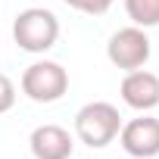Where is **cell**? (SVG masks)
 <instances>
[{"label":"cell","instance_id":"cell-6","mask_svg":"<svg viewBox=\"0 0 159 159\" xmlns=\"http://www.w3.org/2000/svg\"><path fill=\"white\" fill-rule=\"evenodd\" d=\"M122 100L125 106L137 109V112H150L159 106V75L147 72V69H134L122 78Z\"/></svg>","mask_w":159,"mask_h":159},{"label":"cell","instance_id":"cell-5","mask_svg":"<svg viewBox=\"0 0 159 159\" xmlns=\"http://www.w3.org/2000/svg\"><path fill=\"white\" fill-rule=\"evenodd\" d=\"M119 143L134 159H153V156H159V119L140 116V119L125 122L122 131H119Z\"/></svg>","mask_w":159,"mask_h":159},{"label":"cell","instance_id":"cell-3","mask_svg":"<svg viewBox=\"0 0 159 159\" xmlns=\"http://www.w3.org/2000/svg\"><path fill=\"white\" fill-rule=\"evenodd\" d=\"M69 91V72L53 59H38L22 72V94L34 103H56Z\"/></svg>","mask_w":159,"mask_h":159},{"label":"cell","instance_id":"cell-2","mask_svg":"<svg viewBox=\"0 0 159 159\" xmlns=\"http://www.w3.org/2000/svg\"><path fill=\"white\" fill-rule=\"evenodd\" d=\"M13 38L25 53H47L59 38V19L44 7H28L16 16Z\"/></svg>","mask_w":159,"mask_h":159},{"label":"cell","instance_id":"cell-7","mask_svg":"<svg viewBox=\"0 0 159 159\" xmlns=\"http://www.w3.org/2000/svg\"><path fill=\"white\" fill-rule=\"evenodd\" d=\"M28 147L34 159H72L75 140L59 125H38L28 137Z\"/></svg>","mask_w":159,"mask_h":159},{"label":"cell","instance_id":"cell-9","mask_svg":"<svg viewBox=\"0 0 159 159\" xmlns=\"http://www.w3.org/2000/svg\"><path fill=\"white\" fill-rule=\"evenodd\" d=\"M62 3L78 10V13H84V16H103L116 0H62Z\"/></svg>","mask_w":159,"mask_h":159},{"label":"cell","instance_id":"cell-10","mask_svg":"<svg viewBox=\"0 0 159 159\" xmlns=\"http://www.w3.org/2000/svg\"><path fill=\"white\" fill-rule=\"evenodd\" d=\"M13 103H16V84L10 81L3 72H0V116L10 112V109H13Z\"/></svg>","mask_w":159,"mask_h":159},{"label":"cell","instance_id":"cell-1","mask_svg":"<svg viewBox=\"0 0 159 159\" xmlns=\"http://www.w3.org/2000/svg\"><path fill=\"white\" fill-rule=\"evenodd\" d=\"M119 131H122V116L112 103L94 100L75 112V134L91 150H103L106 143H112L119 137Z\"/></svg>","mask_w":159,"mask_h":159},{"label":"cell","instance_id":"cell-4","mask_svg":"<svg viewBox=\"0 0 159 159\" xmlns=\"http://www.w3.org/2000/svg\"><path fill=\"white\" fill-rule=\"evenodd\" d=\"M150 53H153L150 38H147V31L137 28V25L119 28V31L109 38V44H106V56H109V62H112L116 69H122V72L143 69L147 59H150Z\"/></svg>","mask_w":159,"mask_h":159},{"label":"cell","instance_id":"cell-8","mask_svg":"<svg viewBox=\"0 0 159 159\" xmlns=\"http://www.w3.org/2000/svg\"><path fill=\"white\" fill-rule=\"evenodd\" d=\"M125 13L137 28L159 25V0H125Z\"/></svg>","mask_w":159,"mask_h":159}]
</instances>
